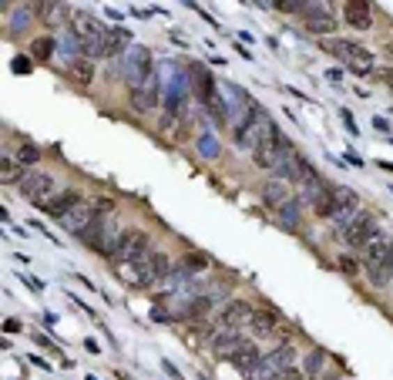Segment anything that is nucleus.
I'll return each mask as SVG.
<instances>
[{"instance_id": "obj_1", "label": "nucleus", "mask_w": 393, "mask_h": 380, "mask_svg": "<svg viewBox=\"0 0 393 380\" xmlns=\"http://www.w3.org/2000/svg\"><path fill=\"white\" fill-rule=\"evenodd\" d=\"M316 215L323 219V222L337 226V232H339V229H346L356 215H360V195H356L353 189H346V185H339V189H333L330 202H326Z\"/></svg>"}, {"instance_id": "obj_2", "label": "nucleus", "mask_w": 393, "mask_h": 380, "mask_svg": "<svg viewBox=\"0 0 393 380\" xmlns=\"http://www.w3.org/2000/svg\"><path fill=\"white\" fill-rule=\"evenodd\" d=\"M151 252V239L145 229H125L121 232V239H118V246L111 249V256H108V263L114 266H134V263H141L145 256Z\"/></svg>"}, {"instance_id": "obj_3", "label": "nucleus", "mask_w": 393, "mask_h": 380, "mask_svg": "<svg viewBox=\"0 0 393 380\" xmlns=\"http://www.w3.org/2000/svg\"><path fill=\"white\" fill-rule=\"evenodd\" d=\"M309 175H316V169H313V162H309L296 145H289V149L276 158V165L269 169V178H279V182H289V185H302Z\"/></svg>"}, {"instance_id": "obj_4", "label": "nucleus", "mask_w": 393, "mask_h": 380, "mask_svg": "<svg viewBox=\"0 0 393 380\" xmlns=\"http://www.w3.org/2000/svg\"><path fill=\"white\" fill-rule=\"evenodd\" d=\"M121 219L118 215H98L94 219V226L81 236L84 243H88V249H94V252H101V256H111V249L118 246V239H121Z\"/></svg>"}, {"instance_id": "obj_5", "label": "nucleus", "mask_w": 393, "mask_h": 380, "mask_svg": "<svg viewBox=\"0 0 393 380\" xmlns=\"http://www.w3.org/2000/svg\"><path fill=\"white\" fill-rule=\"evenodd\" d=\"M289 367H296V347L293 343H279L276 350H269L262 363L252 370V377L249 380H276L282 370H289Z\"/></svg>"}, {"instance_id": "obj_6", "label": "nucleus", "mask_w": 393, "mask_h": 380, "mask_svg": "<svg viewBox=\"0 0 393 380\" xmlns=\"http://www.w3.org/2000/svg\"><path fill=\"white\" fill-rule=\"evenodd\" d=\"M289 145H293V142H289V138L279 132V125L272 121V125H269V132H265V138H262L259 145H256V152H252V162H256V169L269 172L272 165H276V158H279V155L286 152Z\"/></svg>"}, {"instance_id": "obj_7", "label": "nucleus", "mask_w": 393, "mask_h": 380, "mask_svg": "<svg viewBox=\"0 0 393 380\" xmlns=\"http://www.w3.org/2000/svg\"><path fill=\"white\" fill-rule=\"evenodd\" d=\"M323 47H326L333 57H339L346 68H373V54H370L363 44H356V40L330 38V40H323Z\"/></svg>"}, {"instance_id": "obj_8", "label": "nucleus", "mask_w": 393, "mask_h": 380, "mask_svg": "<svg viewBox=\"0 0 393 380\" xmlns=\"http://www.w3.org/2000/svg\"><path fill=\"white\" fill-rule=\"evenodd\" d=\"M376 219H373V212H363L360 209V215H356L353 222H350V226L346 229H339L337 236H339V243H343V246H350V249H363L367 246V243H370V239H373L376 236Z\"/></svg>"}, {"instance_id": "obj_9", "label": "nucleus", "mask_w": 393, "mask_h": 380, "mask_svg": "<svg viewBox=\"0 0 393 380\" xmlns=\"http://www.w3.org/2000/svg\"><path fill=\"white\" fill-rule=\"evenodd\" d=\"M151 75H155V64H151V51H148V47H141V44H134L128 54H125V77H128L131 91H134L138 84H145Z\"/></svg>"}, {"instance_id": "obj_10", "label": "nucleus", "mask_w": 393, "mask_h": 380, "mask_svg": "<svg viewBox=\"0 0 393 380\" xmlns=\"http://www.w3.org/2000/svg\"><path fill=\"white\" fill-rule=\"evenodd\" d=\"M20 192V199H27V202H44V199H51L54 195V175L51 172H44V169H31L27 172V178L17 185Z\"/></svg>"}, {"instance_id": "obj_11", "label": "nucleus", "mask_w": 393, "mask_h": 380, "mask_svg": "<svg viewBox=\"0 0 393 380\" xmlns=\"http://www.w3.org/2000/svg\"><path fill=\"white\" fill-rule=\"evenodd\" d=\"M330 195H333V185H326V182L319 178V172L316 175H309L302 185H296V202H300L302 209L309 206L313 212H319L326 202H330Z\"/></svg>"}, {"instance_id": "obj_12", "label": "nucleus", "mask_w": 393, "mask_h": 380, "mask_svg": "<svg viewBox=\"0 0 393 380\" xmlns=\"http://www.w3.org/2000/svg\"><path fill=\"white\" fill-rule=\"evenodd\" d=\"M81 202H84V192H81V189H61V192H54L51 199L38 202V209L47 212L51 219H57V222H61V219L75 209V206H81Z\"/></svg>"}, {"instance_id": "obj_13", "label": "nucleus", "mask_w": 393, "mask_h": 380, "mask_svg": "<svg viewBox=\"0 0 393 380\" xmlns=\"http://www.w3.org/2000/svg\"><path fill=\"white\" fill-rule=\"evenodd\" d=\"M302 20L309 34H337V17L330 14V3H302Z\"/></svg>"}, {"instance_id": "obj_14", "label": "nucleus", "mask_w": 393, "mask_h": 380, "mask_svg": "<svg viewBox=\"0 0 393 380\" xmlns=\"http://www.w3.org/2000/svg\"><path fill=\"white\" fill-rule=\"evenodd\" d=\"M390 249H393V239L387 236V232H380V229H376V236H373V239H370L367 246L360 249V259H363V269H367V273H373V269L380 266V263H383L387 256H390Z\"/></svg>"}, {"instance_id": "obj_15", "label": "nucleus", "mask_w": 393, "mask_h": 380, "mask_svg": "<svg viewBox=\"0 0 393 380\" xmlns=\"http://www.w3.org/2000/svg\"><path fill=\"white\" fill-rule=\"evenodd\" d=\"M252 313H256V306L249 300H229L222 306V313H219V324L229 326V330H242V326H249Z\"/></svg>"}, {"instance_id": "obj_16", "label": "nucleus", "mask_w": 393, "mask_h": 380, "mask_svg": "<svg viewBox=\"0 0 393 380\" xmlns=\"http://www.w3.org/2000/svg\"><path fill=\"white\" fill-rule=\"evenodd\" d=\"M34 7H38V17L47 27H61V24H71L75 20V7L71 3H61V0H40Z\"/></svg>"}, {"instance_id": "obj_17", "label": "nucleus", "mask_w": 393, "mask_h": 380, "mask_svg": "<svg viewBox=\"0 0 393 380\" xmlns=\"http://www.w3.org/2000/svg\"><path fill=\"white\" fill-rule=\"evenodd\" d=\"M262 357H265V354L259 350V343H256V340H245L242 347H239V350H236V354L229 357V363H232V367H236L239 374L252 377V370H256V367L262 363Z\"/></svg>"}, {"instance_id": "obj_18", "label": "nucleus", "mask_w": 393, "mask_h": 380, "mask_svg": "<svg viewBox=\"0 0 393 380\" xmlns=\"http://www.w3.org/2000/svg\"><path fill=\"white\" fill-rule=\"evenodd\" d=\"M343 20L356 31H370L373 27V3L367 0H346L343 3Z\"/></svg>"}, {"instance_id": "obj_19", "label": "nucleus", "mask_w": 393, "mask_h": 380, "mask_svg": "<svg viewBox=\"0 0 393 380\" xmlns=\"http://www.w3.org/2000/svg\"><path fill=\"white\" fill-rule=\"evenodd\" d=\"M296 192H293V185L289 182H279V178H265V185H262V206L265 209H276L279 212L289 199H293Z\"/></svg>"}, {"instance_id": "obj_20", "label": "nucleus", "mask_w": 393, "mask_h": 380, "mask_svg": "<svg viewBox=\"0 0 393 380\" xmlns=\"http://www.w3.org/2000/svg\"><path fill=\"white\" fill-rule=\"evenodd\" d=\"M134 105L141 108V112H151V108H158V101H162V77H158V71L145 81V84H138L134 91Z\"/></svg>"}, {"instance_id": "obj_21", "label": "nucleus", "mask_w": 393, "mask_h": 380, "mask_svg": "<svg viewBox=\"0 0 393 380\" xmlns=\"http://www.w3.org/2000/svg\"><path fill=\"white\" fill-rule=\"evenodd\" d=\"M249 330H252L256 337H269V333H279V330H282L279 313H276L272 306H259V310L252 313V320H249Z\"/></svg>"}, {"instance_id": "obj_22", "label": "nucleus", "mask_w": 393, "mask_h": 380, "mask_svg": "<svg viewBox=\"0 0 393 380\" xmlns=\"http://www.w3.org/2000/svg\"><path fill=\"white\" fill-rule=\"evenodd\" d=\"M208 343H212V350H215L219 357L229 360V357H232V354H236V350L245 343V337H242V330H229V326H222V330H215V333H212V340H208Z\"/></svg>"}, {"instance_id": "obj_23", "label": "nucleus", "mask_w": 393, "mask_h": 380, "mask_svg": "<svg viewBox=\"0 0 393 380\" xmlns=\"http://www.w3.org/2000/svg\"><path fill=\"white\" fill-rule=\"evenodd\" d=\"M188 75H192V81H195V95H199V101L212 105V101L219 98V91H215V81H212V75H208L202 64H192V68H188Z\"/></svg>"}, {"instance_id": "obj_24", "label": "nucleus", "mask_w": 393, "mask_h": 380, "mask_svg": "<svg viewBox=\"0 0 393 380\" xmlns=\"http://www.w3.org/2000/svg\"><path fill=\"white\" fill-rule=\"evenodd\" d=\"M27 172L31 169H27L20 158L3 152V158H0V182H3V185H20V182L27 178Z\"/></svg>"}, {"instance_id": "obj_25", "label": "nucleus", "mask_w": 393, "mask_h": 380, "mask_svg": "<svg viewBox=\"0 0 393 380\" xmlns=\"http://www.w3.org/2000/svg\"><path fill=\"white\" fill-rule=\"evenodd\" d=\"M131 51V34L125 27H111L108 40H105V57H121Z\"/></svg>"}, {"instance_id": "obj_26", "label": "nucleus", "mask_w": 393, "mask_h": 380, "mask_svg": "<svg viewBox=\"0 0 393 380\" xmlns=\"http://www.w3.org/2000/svg\"><path fill=\"white\" fill-rule=\"evenodd\" d=\"M276 215H279V226L282 229H300L302 226V206L296 202V195H293V199H289V202H286Z\"/></svg>"}, {"instance_id": "obj_27", "label": "nucleus", "mask_w": 393, "mask_h": 380, "mask_svg": "<svg viewBox=\"0 0 393 380\" xmlns=\"http://www.w3.org/2000/svg\"><path fill=\"white\" fill-rule=\"evenodd\" d=\"M54 54H57V38L40 34V38L31 40V57H34V61H51Z\"/></svg>"}, {"instance_id": "obj_28", "label": "nucleus", "mask_w": 393, "mask_h": 380, "mask_svg": "<svg viewBox=\"0 0 393 380\" xmlns=\"http://www.w3.org/2000/svg\"><path fill=\"white\" fill-rule=\"evenodd\" d=\"M68 77L75 81V88H91V81H94V61H77L75 68H68Z\"/></svg>"}, {"instance_id": "obj_29", "label": "nucleus", "mask_w": 393, "mask_h": 380, "mask_svg": "<svg viewBox=\"0 0 393 380\" xmlns=\"http://www.w3.org/2000/svg\"><path fill=\"white\" fill-rule=\"evenodd\" d=\"M323 363H326V350H309L306 354V360H302V374H306V380H316L319 374H323Z\"/></svg>"}, {"instance_id": "obj_30", "label": "nucleus", "mask_w": 393, "mask_h": 380, "mask_svg": "<svg viewBox=\"0 0 393 380\" xmlns=\"http://www.w3.org/2000/svg\"><path fill=\"white\" fill-rule=\"evenodd\" d=\"M17 158L27 165V169H34V165L40 162V149H38V145H31V142H24V145H20V152H17Z\"/></svg>"}, {"instance_id": "obj_31", "label": "nucleus", "mask_w": 393, "mask_h": 380, "mask_svg": "<svg viewBox=\"0 0 393 380\" xmlns=\"http://www.w3.org/2000/svg\"><path fill=\"white\" fill-rule=\"evenodd\" d=\"M27 24H31V10H27V7H17L7 31H10V34H20V31H27Z\"/></svg>"}, {"instance_id": "obj_32", "label": "nucleus", "mask_w": 393, "mask_h": 380, "mask_svg": "<svg viewBox=\"0 0 393 380\" xmlns=\"http://www.w3.org/2000/svg\"><path fill=\"white\" fill-rule=\"evenodd\" d=\"M199 152H202V158H215L219 155V138L215 135H199Z\"/></svg>"}, {"instance_id": "obj_33", "label": "nucleus", "mask_w": 393, "mask_h": 380, "mask_svg": "<svg viewBox=\"0 0 393 380\" xmlns=\"http://www.w3.org/2000/svg\"><path fill=\"white\" fill-rule=\"evenodd\" d=\"M10 68H14V75H31V71H34V57H31V54H17Z\"/></svg>"}, {"instance_id": "obj_34", "label": "nucleus", "mask_w": 393, "mask_h": 380, "mask_svg": "<svg viewBox=\"0 0 393 380\" xmlns=\"http://www.w3.org/2000/svg\"><path fill=\"white\" fill-rule=\"evenodd\" d=\"M276 380H306V374H302V367H289V370H282Z\"/></svg>"}, {"instance_id": "obj_35", "label": "nucleus", "mask_w": 393, "mask_h": 380, "mask_svg": "<svg viewBox=\"0 0 393 380\" xmlns=\"http://www.w3.org/2000/svg\"><path fill=\"white\" fill-rule=\"evenodd\" d=\"M339 118H343V125H346V132H350V135H356V121H353V112H350V108H343V112H339Z\"/></svg>"}, {"instance_id": "obj_36", "label": "nucleus", "mask_w": 393, "mask_h": 380, "mask_svg": "<svg viewBox=\"0 0 393 380\" xmlns=\"http://www.w3.org/2000/svg\"><path fill=\"white\" fill-rule=\"evenodd\" d=\"M339 269H343L346 276H353V273H356V263L350 259V256H339Z\"/></svg>"}, {"instance_id": "obj_37", "label": "nucleus", "mask_w": 393, "mask_h": 380, "mask_svg": "<svg viewBox=\"0 0 393 380\" xmlns=\"http://www.w3.org/2000/svg\"><path fill=\"white\" fill-rule=\"evenodd\" d=\"M24 326H20V320H14V317H7L3 320V333H20Z\"/></svg>"}, {"instance_id": "obj_38", "label": "nucleus", "mask_w": 393, "mask_h": 380, "mask_svg": "<svg viewBox=\"0 0 393 380\" xmlns=\"http://www.w3.org/2000/svg\"><path fill=\"white\" fill-rule=\"evenodd\" d=\"M373 128H380V132H387L390 125H387V118H373Z\"/></svg>"}, {"instance_id": "obj_39", "label": "nucleus", "mask_w": 393, "mask_h": 380, "mask_svg": "<svg viewBox=\"0 0 393 380\" xmlns=\"http://www.w3.org/2000/svg\"><path fill=\"white\" fill-rule=\"evenodd\" d=\"M326 77H330V81H343V71H339V68H333V71H326Z\"/></svg>"}, {"instance_id": "obj_40", "label": "nucleus", "mask_w": 393, "mask_h": 380, "mask_svg": "<svg viewBox=\"0 0 393 380\" xmlns=\"http://www.w3.org/2000/svg\"><path fill=\"white\" fill-rule=\"evenodd\" d=\"M376 169H383V172H390L393 175V162H376Z\"/></svg>"}, {"instance_id": "obj_41", "label": "nucleus", "mask_w": 393, "mask_h": 380, "mask_svg": "<svg viewBox=\"0 0 393 380\" xmlns=\"http://www.w3.org/2000/svg\"><path fill=\"white\" fill-rule=\"evenodd\" d=\"M316 380H339V374H319Z\"/></svg>"}, {"instance_id": "obj_42", "label": "nucleus", "mask_w": 393, "mask_h": 380, "mask_svg": "<svg viewBox=\"0 0 393 380\" xmlns=\"http://www.w3.org/2000/svg\"><path fill=\"white\" fill-rule=\"evenodd\" d=\"M387 57H393V40H387Z\"/></svg>"}, {"instance_id": "obj_43", "label": "nucleus", "mask_w": 393, "mask_h": 380, "mask_svg": "<svg viewBox=\"0 0 393 380\" xmlns=\"http://www.w3.org/2000/svg\"><path fill=\"white\" fill-rule=\"evenodd\" d=\"M118 380H131V377H128V374H118Z\"/></svg>"}]
</instances>
